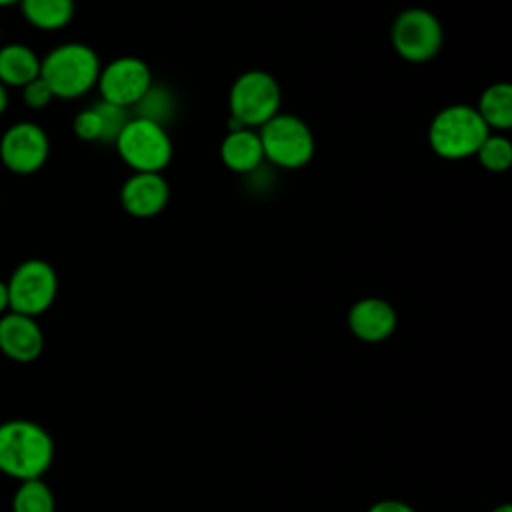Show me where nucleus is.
Wrapping results in <instances>:
<instances>
[{
  "mask_svg": "<svg viewBox=\"0 0 512 512\" xmlns=\"http://www.w3.org/2000/svg\"><path fill=\"white\" fill-rule=\"evenodd\" d=\"M54 458L52 436L36 422L14 418L0 424V472L16 480L42 478Z\"/></svg>",
  "mask_w": 512,
  "mask_h": 512,
  "instance_id": "nucleus-1",
  "label": "nucleus"
},
{
  "mask_svg": "<svg viewBox=\"0 0 512 512\" xmlns=\"http://www.w3.org/2000/svg\"><path fill=\"white\" fill-rule=\"evenodd\" d=\"M102 64L96 50L82 42L54 46L40 64V78L48 84L54 98L74 100L88 94L100 76Z\"/></svg>",
  "mask_w": 512,
  "mask_h": 512,
  "instance_id": "nucleus-2",
  "label": "nucleus"
},
{
  "mask_svg": "<svg viewBox=\"0 0 512 512\" xmlns=\"http://www.w3.org/2000/svg\"><path fill=\"white\" fill-rule=\"evenodd\" d=\"M488 138V124L480 112L466 104H452L440 110L428 130L432 150L448 160L468 158Z\"/></svg>",
  "mask_w": 512,
  "mask_h": 512,
  "instance_id": "nucleus-3",
  "label": "nucleus"
},
{
  "mask_svg": "<svg viewBox=\"0 0 512 512\" xmlns=\"http://www.w3.org/2000/svg\"><path fill=\"white\" fill-rule=\"evenodd\" d=\"M114 146L132 172H162L174 154L166 126L140 116H130Z\"/></svg>",
  "mask_w": 512,
  "mask_h": 512,
  "instance_id": "nucleus-4",
  "label": "nucleus"
},
{
  "mask_svg": "<svg viewBox=\"0 0 512 512\" xmlns=\"http://www.w3.org/2000/svg\"><path fill=\"white\" fill-rule=\"evenodd\" d=\"M282 92L274 76L264 70H248L236 78L230 88L232 130L248 126H264L278 114Z\"/></svg>",
  "mask_w": 512,
  "mask_h": 512,
  "instance_id": "nucleus-5",
  "label": "nucleus"
},
{
  "mask_svg": "<svg viewBox=\"0 0 512 512\" xmlns=\"http://www.w3.org/2000/svg\"><path fill=\"white\" fill-rule=\"evenodd\" d=\"M6 284L10 310L32 318L44 314L58 294L56 270L42 258H28L20 262Z\"/></svg>",
  "mask_w": 512,
  "mask_h": 512,
  "instance_id": "nucleus-6",
  "label": "nucleus"
},
{
  "mask_svg": "<svg viewBox=\"0 0 512 512\" xmlns=\"http://www.w3.org/2000/svg\"><path fill=\"white\" fill-rule=\"evenodd\" d=\"M264 156L282 168H300L314 156V136L304 120L292 114H276L260 132Z\"/></svg>",
  "mask_w": 512,
  "mask_h": 512,
  "instance_id": "nucleus-7",
  "label": "nucleus"
},
{
  "mask_svg": "<svg viewBox=\"0 0 512 512\" xmlns=\"http://www.w3.org/2000/svg\"><path fill=\"white\" fill-rule=\"evenodd\" d=\"M440 20L424 8H406L392 24V44L410 62H426L442 48Z\"/></svg>",
  "mask_w": 512,
  "mask_h": 512,
  "instance_id": "nucleus-8",
  "label": "nucleus"
},
{
  "mask_svg": "<svg viewBox=\"0 0 512 512\" xmlns=\"http://www.w3.org/2000/svg\"><path fill=\"white\" fill-rule=\"evenodd\" d=\"M48 154V134L36 122H14L0 136V160L14 174L28 176L38 172L46 164Z\"/></svg>",
  "mask_w": 512,
  "mask_h": 512,
  "instance_id": "nucleus-9",
  "label": "nucleus"
},
{
  "mask_svg": "<svg viewBox=\"0 0 512 512\" xmlns=\"http://www.w3.org/2000/svg\"><path fill=\"white\" fill-rule=\"evenodd\" d=\"M150 66L138 56H118L102 66L98 76L100 100L118 104L122 108H134V104L152 86Z\"/></svg>",
  "mask_w": 512,
  "mask_h": 512,
  "instance_id": "nucleus-10",
  "label": "nucleus"
},
{
  "mask_svg": "<svg viewBox=\"0 0 512 512\" xmlns=\"http://www.w3.org/2000/svg\"><path fill=\"white\" fill-rule=\"evenodd\" d=\"M170 200V186L162 172H132L120 186V204L134 218L160 214Z\"/></svg>",
  "mask_w": 512,
  "mask_h": 512,
  "instance_id": "nucleus-11",
  "label": "nucleus"
},
{
  "mask_svg": "<svg viewBox=\"0 0 512 512\" xmlns=\"http://www.w3.org/2000/svg\"><path fill=\"white\" fill-rule=\"evenodd\" d=\"M44 334L36 318L6 312L0 316V350L14 362H32L42 354Z\"/></svg>",
  "mask_w": 512,
  "mask_h": 512,
  "instance_id": "nucleus-12",
  "label": "nucleus"
},
{
  "mask_svg": "<svg viewBox=\"0 0 512 512\" xmlns=\"http://www.w3.org/2000/svg\"><path fill=\"white\" fill-rule=\"evenodd\" d=\"M348 326L360 340L380 342L394 332L396 312L382 298H364L350 308Z\"/></svg>",
  "mask_w": 512,
  "mask_h": 512,
  "instance_id": "nucleus-13",
  "label": "nucleus"
},
{
  "mask_svg": "<svg viewBox=\"0 0 512 512\" xmlns=\"http://www.w3.org/2000/svg\"><path fill=\"white\" fill-rule=\"evenodd\" d=\"M222 162L234 172H252L264 160V146L260 134L248 128H236L226 134L220 146Z\"/></svg>",
  "mask_w": 512,
  "mask_h": 512,
  "instance_id": "nucleus-14",
  "label": "nucleus"
},
{
  "mask_svg": "<svg viewBox=\"0 0 512 512\" xmlns=\"http://www.w3.org/2000/svg\"><path fill=\"white\" fill-rule=\"evenodd\" d=\"M42 58L22 42H10L0 46V82L22 88L40 76Z\"/></svg>",
  "mask_w": 512,
  "mask_h": 512,
  "instance_id": "nucleus-15",
  "label": "nucleus"
},
{
  "mask_svg": "<svg viewBox=\"0 0 512 512\" xmlns=\"http://www.w3.org/2000/svg\"><path fill=\"white\" fill-rule=\"evenodd\" d=\"M20 12L32 28L56 32L70 24L74 0H20Z\"/></svg>",
  "mask_w": 512,
  "mask_h": 512,
  "instance_id": "nucleus-16",
  "label": "nucleus"
},
{
  "mask_svg": "<svg viewBox=\"0 0 512 512\" xmlns=\"http://www.w3.org/2000/svg\"><path fill=\"white\" fill-rule=\"evenodd\" d=\"M480 116L488 128L510 130L512 128V82H496L488 86L478 102Z\"/></svg>",
  "mask_w": 512,
  "mask_h": 512,
  "instance_id": "nucleus-17",
  "label": "nucleus"
},
{
  "mask_svg": "<svg viewBox=\"0 0 512 512\" xmlns=\"http://www.w3.org/2000/svg\"><path fill=\"white\" fill-rule=\"evenodd\" d=\"M56 502L50 486L42 478L22 480L12 498V512H54Z\"/></svg>",
  "mask_w": 512,
  "mask_h": 512,
  "instance_id": "nucleus-18",
  "label": "nucleus"
},
{
  "mask_svg": "<svg viewBox=\"0 0 512 512\" xmlns=\"http://www.w3.org/2000/svg\"><path fill=\"white\" fill-rule=\"evenodd\" d=\"M134 116L148 118L152 122H158L166 126V122L172 118L174 112V98L166 86L152 84L148 92L134 104Z\"/></svg>",
  "mask_w": 512,
  "mask_h": 512,
  "instance_id": "nucleus-19",
  "label": "nucleus"
},
{
  "mask_svg": "<svg viewBox=\"0 0 512 512\" xmlns=\"http://www.w3.org/2000/svg\"><path fill=\"white\" fill-rule=\"evenodd\" d=\"M480 164L490 172H504L512 166V142L504 136H490L478 148Z\"/></svg>",
  "mask_w": 512,
  "mask_h": 512,
  "instance_id": "nucleus-20",
  "label": "nucleus"
},
{
  "mask_svg": "<svg viewBox=\"0 0 512 512\" xmlns=\"http://www.w3.org/2000/svg\"><path fill=\"white\" fill-rule=\"evenodd\" d=\"M94 106H96V110L102 118V128H104L102 142L104 144H114V140L118 138V134L122 132L126 122L130 120L128 108H122V106L106 102V100H98V102H94Z\"/></svg>",
  "mask_w": 512,
  "mask_h": 512,
  "instance_id": "nucleus-21",
  "label": "nucleus"
},
{
  "mask_svg": "<svg viewBox=\"0 0 512 512\" xmlns=\"http://www.w3.org/2000/svg\"><path fill=\"white\" fill-rule=\"evenodd\" d=\"M72 130L74 134L80 138V140H86V142H102V134H104V128H102V118L96 110V106H88V108H82L74 120H72Z\"/></svg>",
  "mask_w": 512,
  "mask_h": 512,
  "instance_id": "nucleus-22",
  "label": "nucleus"
},
{
  "mask_svg": "<svg viewBox=\"0 0 512 512\" xmlns=\"http://www.w3.org/2000/svg\"><path fill=\"white\" fill-rule=\"evenodd\" d=\"M22 100H24V104L28 108L42 110V108H46L54 100V94L48 88V84L38 76L32 82H28L26 86H22Z\"/></svg>",
  "mask_w": 512,
  "mask_h": 512,
  "instance_id": "nucleus-23",
  "label": "nucleus"
},
{
  "mask_svg": "<svg viewBox=\"0 0 512 512\" xmlns=\"http://www.w3.org/2000/svg\"><path fill=\"white\" fill-rule=\"evenodd\" d=\"M368 512H414V508L400 500H380Z\"/></svg>",
  "mask_w": 512,
  "mask_h": 512,
  "instance_id": "nucleus-24",
  "label": "nucleus"
},
{
  "mask_svg": "<svg viewBox=\"0 0 512 512\" xmlns=\"http://www.w3.org/2000/svg\"><path fill=\"white\" fill-rule=\"evenodd\" d=\"M10 310V298H8V284L0 280V316Z\"/></svg>",
  "mask_w": 512,
  "mask_h": 512,
  "instance_id": "nucleus-25",
  "label": "nucleus"
},
{
  "mask_svg": "<svg viewBox=\"0 0 512 512\" xmlns=\"http://www.w3.org/2000/svg\"><path fill=\"white\" fill-rule=\"evenodd\" d=\"M8 102H10V96H8V88L0 82V116L6 112L8 108Z\"/></svg>",
  "mask_w": 512,
  "mask_h": 512,
  "instance_id": "nucleus-26",
  "label": "nucleus"
},
{
  "mask_svg": "<svg viewBox=\"0 0 512 512\" xmlns=\"http://www.w3.org/2000/svg\"><path fill=\"white\" fill-rule=\"evenodd\" d=\"M492 512H512V504H500V506L494 508Z\"/></svg>",
  "mask_w": 512,
  "mask_h": 512,
  "instance_id": "nucleus-27",
  "label": "nucleus"
},
{
  "mask_svg": "<svg viewBox=\"0 0 512 512\" xmlns=\"http://www.w3.org/2000/svg\"><path fill=\"white\" fill-rule=\"evenodd\" d=\"M12 4H20V0H0V8L2 6H12Z\"/></svg>",
  "mask_w": 512,
  "mask_h": 512,
  "instance_id": "nucleus-28",
  "label": "nucleus"
},
{
  "mask_svg": "<svg viewBox=\"0 0 512 512\" xmlns=\"http://www.w3.org/2000/svg\"><path fill=\"white\" fill-rule=\"evenodd\" d=\"M0 38H2V32H0Z\"/></svg>",
  "mask_w": 512,
  "mask_h": 512,
  "instance_id": "nucleus-29",
  "label": "nucleus"
}]
</instances>
